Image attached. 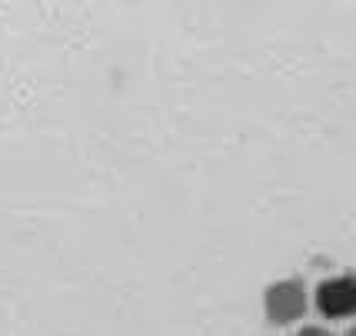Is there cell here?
Segmentation results:
<instances>
[{
  "instance_id": "obj_1",
  "label": "cell",
  "mask_w": 356,
  "mask_h": 336,
  "mask_svg": "<svg viewBox=\"0 0 356 336\" xmlns=\"http://www.w3.org/2000/svg\"><path fill=\"white\" fill-rule=\"evenodd\" d=\"M310 306V296H307V287L300 276H286V280H277L270 283L264 293V317L266 323L273 326H290L296 323Z\"/></svg>"
},
{
  "instance_id": "obj_2",
  "label": "cell",
  "mask_w": 356,
  "mask_h": 336,
  "mask_svg": "<svg viewBox=\"0 0 356 336\" xmlns=\"http://www.w3.org/2000/svg\"><path fill=\"white\" fill-rule=\"evenodd\" d=\"M316 310L326 320H346L356 317V273H340L330 276L316 287Z\"/></svg>"
},
{
  "instance_id": "obj_3",
  "label": "cell",
  "mask_w": 356,
  "mask_h": 336,
  "mask_svg": "<svg viewBox=\"0 0 356 336\" xmlns=\"http://www.w3.org/2000/svg\"><path fill=\"white\" fill-rule=\"evenodd\" d=\"M296 336H333L330 330H323V326H303Z\"/></svg>"
},
{
  "instance_id": "obj_4",
  "label": "cell",
  "mask_w": 356,
  "mask_h": 336,
  "mask_svg": "<svg viewBox=\"0 0 356 336\" xmlns=\"http://www.w3.org/2000/svg\"><path fill=\"white\" fill-rule=\"evenodd\" d=\"M346 336H356V323H353V326H350V333H346Z\"/></svg>"
}]
</instances>
